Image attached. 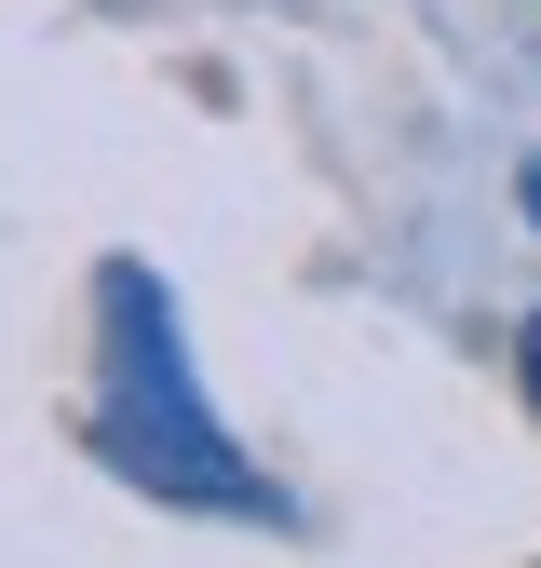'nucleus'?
<instances>
[{
  "instance_id": "nucleus-1",
  "label": "nucleus",
  "mask_w": 541,
  "mask_h": 568,
  "mask_svg": "<svg viewBox=\"0 0 541 568\" xmlns=\"http://www.w3.org/2000/svg\"><path fill=\"white\" fill-rule=\"evenodd\" d=\"M95 460L122 487H150L163 515H231V528H285V487H270L231 419L203 406L190 366V312L150 257H95Z\"/></svg>"
},
{
  "instance_id": "nucleus-2",
  "label": "nucleus",
  "mask_w": 541,
  "mask_h": 568,
  "mask_svg": "<svg viewBox=\"0 0 541 568\" xmlns=\"http://www.w3.org/2000/svg\"><path fill=\"white\" fill-rule=\"evenodd\" d=\"M514 366H528V406H541V312L514 325Z\"/></svg>"
}]
</instances>
